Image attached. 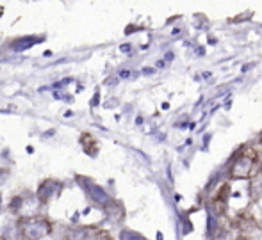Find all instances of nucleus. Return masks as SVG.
I'll return each mask as SVG.
<instances>
[{
  "mask_svg": "<svg viewBox=\"0 0 262 240\" xmlns=\"http://www.w3.org/2000/svg\"><path fill=\"white\" fill-rule=\"evenodd\" d=\"M16 228L21 240H39L52 233V223L41 215H24L18 219Z\"/></svg>",
  "mask_w": 262,
  "mask_h": 240,
  "instance_id": "obj_1",
  "label": "nucleus"
},
{
  "mask_svg": "<svg viewBox=\"0 0 262 240\" xmlns=\"http://www.w3.org/2000/svg\"><path fill=\"white\" fill-rule=\"evenodd\" d=\"M77 182H79L80 187L86 190V194L90 196V199L95 203V205H98V206L104 208L105 205H109V203L113 201V198L107 194V190L104 189V187L98 185V183H95L93 180L84 178V176H77Z\"/></svg>",
  "mask_w": 262,
  "mask_h": 240,
  "instance_id": "obj_2",
  "label": "nucleus"
},
{
  "mask_svg": "<svg viewBox=\"0 0 262 240\" xmlns=\"http://www.w3.org/2000/svg\"><path fill=\"white\" fill-rule=\"evenodd\" d=\"M62 190V182L55 178H47L39 183L38 190H36V201L39 205H47L49 201H52L55 196H59Z\"/></svg>",
  "mask_w": 262,
  "mask_h": 240,
  "instance_id": "obj_3",
  "label": "nucleus"
},
{
  "mask_svg": "<svg viewBox=\"0 0 262 240\" xmlns=\"http://www.w3.org/2000/svg\"><path fill=\"white\" fill-rule=\"evenodd\" d=\"M47 36L45 34H27V36H20V38H13L7 41V48L11 52H25L29 48L39 45V43H45Z\"/></svg>",
  "mask_w": 262,
  "mask_h": 240,
  "instance_id": "obj_4",
  "label": "nucleus"
},
{
  "mask_svg": "<svg viewBox=\"0 0 262 240\" xmlns=\"http://www.w3.org/2000/svg\"><path fill=\"white\" fill-rule=\"evenodd\" d=\"M252 167H253V160L250 157H241L237 162L234 164L232 167V175L237 176V178H245L252 173Z\"/></svg>",
  "mask_w": 262,
  "mask_h": 240,
  "instance_id": "obj_5",
  "label": "nucleus"
},
{
  "mask_svg": "<svg viewBox=\"0 0 262 240\" xmlns=\"http://www.w3.org/2000/svg\"><path fill=\"white\" fill-rule=\"evenodd\" d=\"M104 210H105L107 217H109V219H113V221H120L121 217H123V208H121L120 203H116L114 199L109 203V205L104 206Z\"/></svg>",
  "mask_w": 262,
  "mask_h": 240,
  "instance_id": "obj_6",
  "label": "nucleus"
},
{
  "mask_svg": "<svg viewBox=\"0 0 262 240\" xmlns=\"http://www.w3.org/2000/svg\"><path fill=\"white\" fill-rule=\"evenodd\" d=\"M25 203H27V199H24V196H14V198L11 199V203H9L11 213H20L21 210H24Z\"/></svg>",
  "mask_w": 262,
  "mask_h": 240,
  "instance_id": "obj_7",
  "label": "nucleus"
},
{
  "mask_svg": "<svg viewBox=\"0 0 262 240\" xmlns=\"http://www.w3.org/2000/svg\"><path fill=\"white\" fill-rule=\"evenodd\" d=\"M120 240H146L143 238L139 233H136V231H130V230H123L120 233Z\"/></svg>",
  "mask_w": 262,
  "mask_h": 240,
  "instance_id": "obj_8",
  "label": "nucleus"
},
{
  "mask_svg": "<svg viewBox=\"0 0 262 240\" xmlns=\"http://www.w3.org/2000/svg\"><path fill=\"white\" fill-rule=\"evenodd\" d=\"M54 96H55V98H57V100H64V102H73V98H72V96H70V94H66V93H57V91H55Z\"/></svg>",
  "mask_w": 262,
  "mask_h": 240,
  "instance_id": "obj_9",
  "label": "nucleus"
},
{
  "mask_svg": "<svg viewBox=\"0 0 262 240\" xmlns=\"http://www.w3.org/2000/svg\"><path fill=\"white\" fill-rule=\"evenodd\" d=\"M120 77H121V79H128V77H130V73H128V69H121Z\"/></svg>",
  "mask_w": 262,
  "mask_h": 240,
  "instance_id": "obj_10",
  "label": "nucleus"
},
{
  "mask_svg": "<svg viewBox=\"0 0 262 240\" xmlns=\"http://www.w3.org/2000/svg\"><path fill=\"white\" fill-rule=\"evenodd\" d=\"M143 73H145V75H152V73H156V69H154V68H145V69H143Z\"/></svg>",
  "mask_w": 262,
  "mask_h": 240,
  "instance_id": "obj_11",
  "label": "nucleus"
},
{
  "mask_svg": "<svg viewBox=\"0 0 262 240\" xmlns=\"http://www.w3.org/2000/svg\"><path fill=\"white\" fill-rule=\"evenodd\" d=\"M2 192H0V213H2V208H4V201H2Z\"/></svg>",
  "mask_w": 262,
  "mask_h": 240,
  "instance_id": "obj_12",
  "label": "nucleus"
},
{
  "mask_svg": "<svg viewBox=\"0 0 262 240\" xmlns=\"http://www.w3.org/2000/svg\"><path fill=\"white\" fill-rule=\"evenodd\" d=\"M97 103H98V93L95 94V98H93V102H91V105H97Z\"/></svg>",
  "mask_w": 262,
  "mask_h": 240,
  "instance_id": "obj_13",
  "label": "nucleus"
},
{
  "mask_svg": "<svg viewBox=\"0 0 262 240\" xmlns=\"http://www.w3.org/2000/svg\"><path fill=\"white\" fill-rule=\"evenodd\" d=\"M27 153H34V148H32V146H27Z\"/></svg>",
  "mask_w": 262,
  "mask_h": 240,
  "instance_id": "obj_14",
  "label": "nucleus"
},
{
  "mask_svg": "<svg viewBox=\"0 0 262 240\" xmlns=\"http://www.w3.org/2000/svg\"><path fill=\"white\" fill-rule=\"evenodd\" d=\"M70 116H73V112H72V110H68V112H64V117H70Z\"/></svg>",
  "mask_w": 262,
  "mask_h": 240,
  "instance_id": "obj_15",
  "label": "nucleus"
},
{
  "mask_svg": "<svg viewBox=\"0 0 262 240\" xmlns=\"http://www.w3.org/2000/svg\"><path fill=\"white\" fill-rule=\"evenodd\" d=\"M72 240H84V237H73Z\"/></svg>",
  "mask_w": 262,
  "mask_h": 240,
  "instance_id": "obj_16",
  "label": "nucleus"
}]
</instances>
